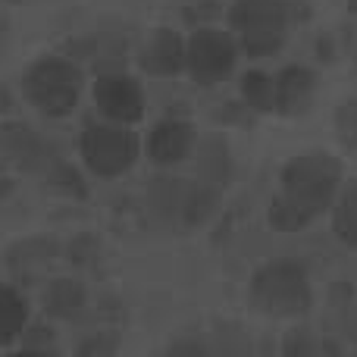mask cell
Instances as JSON below:
<instances>
[{
	"instance_id": "7",
	"label": "cell",
	"mask_w": 357,
	"mask_h": 357,
	"mask_svg": "<svg viewBox=\"0 0 357 357\" xmlns=\"http://www.w3.org/2000/svg\"><path fill=\"white\" fill-rule=\"evenodd\" d=\"M94 107L110 123L135 126L144 116V88L138 85V79L119 73V69L100 73L94 82Z\"/></svg>"
},
{
	"instance_id": "8",
	"label": "cell",
	"mask_w": 357,
	"mask_h": 357,
	"mask_svg": "<svg viewBox=\"0 0 357 357\" xmlns=\"http://www.w3.org/2000/svg\"><path fill=\"white\" fill-rule=\"evenodd\" d=\"M197 144V129L185 119H163L151 129L144 151L154 167H176V163L188 160V154Z\"/></svg>"
},
{
	"instance_id": "14",
	"label": "cell",
	"mask_w": 357,
	"mask_h": 357,
	"mask_svg": "<svg viewBox=\"0 0 357 357\" xmlns=\"http://www.w3.org/2000/svg\"><path fill=\"white\" fill-rule=\"evenodd\" d=\"M222 188L210 182H188V191H185V201H182V210H178V229H197L204 222H210L220 210V195Z\"/></svg>"
},
{
	"instance_id": "20",
	"label": "cell",
	"mask_w": 357,
	"mask_h": 357,
	"mask_svg": "<svg viewBox=\"0 0 357 357\" xmlns=\"http://www.w3.org/2000/svg\"><path fill=\"white\" fill-rule=\"evenodd\" d=\"M116 348H119V339L113 333H94L75 345V354H113Z\"/></svg>"
},
{
	"instance_id": "12",
	"label": "cell",
	"mask_w": 357,
	"mask_h": 357,
	"mask_svg": "<svg viewBox=\"0 0 357 357\" xmlns=\"http://www.w3.org/2000/svg\"><path fill=\"white\" fill-rule=\"evenodd\" d=\"M195 151H197V178L216 185V188H226L235 176V160H232V151H229L226 138L210 135L204 142H197Z\"/></svg>"
},
{
	"instance_id": "24",
	"label": "cell",
	"mask_w": 357,
	"mask_h": 357,
	"mask_svg": "<svg viewBox=\"0 0 357 357\" xmlns=\"http://www.w3.org/2000/svg\"><path fill=\"white\" fill-rule=\"evenodd\" d=\"M348 329H351V335H354V339H357V317H354V320H351V323H348Z\"/></svg>"
},
{
	"instance_id": "2",
	"label": "cell",
	"mask_w": 357,
	"mask_h": 357,
	"mask_svg": "<svg viewBox=\"0 0 357 357\" xmlns=\"http://www.w3.org/2000/svg\"><path fill=\"white\" fill-rule=\"evenodd\" d=\"M307 13H298L291 0H235L229 10V31L238 50L251 60L276 56L289 44L291 29Z\"/></svg>"
},
{
	"instance_id": "6",
	"label": "cell",
	"mask_w": 357,
	"mask_h": 357,
	"mask_svg": "<svg viewBox=\"0 0 357 357\" xmlns=\"http://www.w3.org/2000/svg\"><path fill=\"white\" fill-rule=\"evenodd\" d=\"M235 63H238V41L232 38V31L201 25L185 41V73L201 88L226 82L235 73Z\"/></svg>"
},
{
	"instance_id": "13",
	"label": "cell",
	"mask_w": 357,
	"mask_h": 357,
	"mask_svg": "<svg viewBox=\"0 0 357 357\" xmlns=\"http://www.w3.org/2000/svg\"><path fill=\"white\" fill-rule=\"evenodd\" d=\"M185 191H188V178L178 176H160L151 182L148 188V210L157 222L178 229V210H182Z\"/></svg>"
},
{
	"instance_id": "22",
	"label": "cell",
	"mask_w": 357,
	"mask_h": 357,
	"mask_svg": "<svg viewBox=\"0 0 357 357\" xmlns=\"http://www.w3.org/2000/svg\"><path fill=\"white\" fill-rule=\"evenodd\" d=\"M169 354H207V345H201V342H176V345H169Z\"/></svg>"
},
{
	"instance_id": "10",
	"label": "cell",
	"mask_w": 357,
	"mask_h": 357,
	"mask_svg": "<svg viewBox=\"0 0 357 357\" xmlns=\"http://www.w3.org/2000/svg\"><path fill=\"white\" fill-rule=\"evenodd\" d=\"M273 79H276V113H282V116H298L317 91L314 69L298 66V63L279 69Z\"/></svg>"
},
{
	"instance_id": "17",
	"label": "cell",
	"mask_w": 357,
	"mask_h": 357,
	"mask_svg": "<svg viewBox=\"0 0 357 357\" xmlns=\"http://www.w3.org/2000/svg\"><path fill=\"white\" fill-rule=\"evenodd\" d=\"M241 100L254 113H276V79L264 69H248L241 75Z\"/></svg>"
},
{
	"instance_id": "16",
	"label": "cell",
	"mask_w": 357,
	"mask_h": 357,
	"mask_svg": "<svg viewBox=\"0 0 357 357\" xmlns=\"http://www.w3.org/2000/svg\"><path fill=\"white\" fill-rule=\"evenodd\" d=\"M29 326V304L13 285H0V348L19 342Z\"/></svg>"
},
{
	"instance_id": "15",
	"label": "cell",
	"mask_w": 357,
	"mask_h": 357,
	"mask_svg": "<svg viewBox=\"0 0 357 357\" xmlns=\"http://www.w3.org/2000/svg\"><path fill=\"white\" fill-rule=\"evenodd\" d=\"M41 301H44L47 317H54V320H75L85 310L88 295L79 279H50Z\"/></svg>"
},
{
	"instance_id": "3",
	"label": "cell",
	"mask_w": 357,
	"mask_h": 357,
	"mask_svg": "<svg viewBox=\"0 0 357 357\" xmlns=\"http://www.w3.org/2000/svg\"><path fill=\"white\" fill-rule=\"evenodd\" d=\"M248 301L257 314L273 320H298L314 307V289L307 273L295 260H273L254 270L248 285Z\"/></svg>"
},
{
	"instance_id": "23",
	"label": "cell",
	"mask_w": 357,
	"mask_h": 357,
	"mask_svg": "<svg viewBox=\"0 0 357 357\" xmlns=\"http://www.w3.org/2000/svg\"><path fill=\"white\" fill-rule=\"evenodd\" d=\"M6 41H10V22H6V16L0 13V54L6 50Z\"/></svg>"
},
{
	"instance_id": "19",
	"label": "cell",
	"mask_w": 357,
	"mask_h": 357,
	"mask_svg": "<svg viewBox=\"0 0 357 357\" xmlns=\"http://www.w3.org/2000/svg\"><path fill=\"white\" fill-rule=\"evenodd\" d=\"M335 132L345 148H357V100H345L335 110Z\"/></svg>"
},
{
	"instance_id": "11",
	"label": "cell",
	"mask_w": 357,
	"mask_h": 357,
	"mask_svg": "<svg viewBox=\"0 0 357 357\" xmlns=\"http://www.w3.org/2000/svg\"><path fill=\"white\" fill-rule=\"evenodd\" d=\"M0 154L22 169H41L47 163H54L50 160L54 154L47 151V144L29 126H3L0 129Z\"/></svg>"
},
{
	"instance_id": "5",
	"label": "cell",
	"mask_w": 357,
	"mask_h": 357,
	"mask_svg": "<svg viewBox=\"0 0 357 357\" xmlns=\"http://www.w3.org/2000/svg\"><path fill=\"white\" fill-rule=\"evenodd\" d=\"M79 154L91 176L116 178V176L129 173L138 163L142 142H138V135L132 132V126L100 119V123H88L85 129H82Z\"/></svg>"
},
{
	"instance_id": "1",
	"label": "cell",
	"mask_w": 357,
	"mask_h": 357,
	"mask_svg": "<svg viewBox=\"0 0 357 357\" xmlns=\"http://www.w3.org/2000/svg\"><path fill=\"white\" fill-rule=\"evenodd\" d=\"M342 188V160L326 151H307L279 173V191L270 204V222L279 232H301L333 207Z\"/></svg>"
},
{
	"instance_id": "4",
	"label": "cell",
	"mask_w": 357,
	"mask_h": 357,
	"mask_svg": "<svg viewBox=\"0 0 357 357\" xmlns=\"http://www.w3.org/2000/svg\"><path fill=\"white\" fill-rule=\"evenodd\" d=\"M85 73L69 56H41L22 73V94L41 116L63 119L79 107Z\"/></svg>"
},
{
	"instance_id": "9",
	"label": "cell",
	"mask_w": 357,
	"mask_h": 357,
	"mask_svg": "<svg viewBox=\"0 0 357 357\" xmlns=\"http://www.w3.org/2000/svg\"><path fill=\"white\" fill-rule=\"evenodd\" d=\"M138 66L157 79H173L185 73V38L176 29H154L138 54Z\"/></svg>"
},
{
	"instance_id": "25",
	"label": "cell",
	"mask_w": 357,
	"mask_h": 357,
	"mask_svg": "<svg viewBox=\"0 0 357 357\" xmlns=\"http://www.w3.org/2000/svg\"><path fill=\"white\" fill-rule=\"evenodd\" d=\"M10 3H19V0H10Z\"/></svg>"
},
{
	"instance_id": "21",
	"label": "cell",
	"mask_w": 357,
	"mask_h": 357,
	"mask_svg": "<svg viewBox=\"0 0 357 357\" xmlns=\"http://www.w3.org/2000/svg\"><path fill=\"white\" fill-rule=\"evenodd\" d=\"M19 342H22V351H54V333L47 326H25Z\"/></svg>"
},
{
	"instance_id": "18",
	"label": "cell",
	"mask_w": 357,
	"mask_h": 357,
	"mask_svg": "<svg viewBox=\"0 0 357 357\" xmlns=\"http://www.w3.org/2000/svg\"><path fill=\"white\" fill-rule=\"evenodd\" d=\"M333 229L348 248H357V182L339 188L333 201Z\"/></svg>"
}]
</instances>
